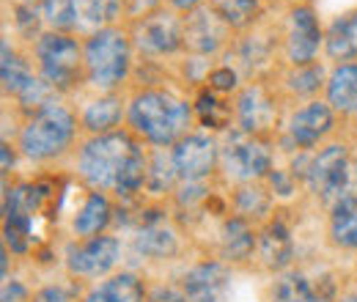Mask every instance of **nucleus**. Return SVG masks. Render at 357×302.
<instances>
[{
	"instance_id": "423d86ee",
	"label": "nucleus",
	"mask_w": 357,
	"mask_h": 302,
	"mask_svg": "<svg viewBox=\"0 0 357 302\" xmlns=\"http://www.w3.org/2000/svg\"><path fill=\"white\" fill-rule=\"evenodd\" d=\"M36 58H39V69L55 91H66L75 88L83 77L86 69V52L80 50V44L66 33H45L36 42Z\"/></svg>"
},
{
	"instance_id": "e433bc0d",
	"label": "nucleus",
	"mask_w": 357,
	"mask_h": 302,
	"mask_svg": "<svg viewBox=\"0 0 357 302\" xmlns=\"http://www.w3.org/2000/svg\"><path fill=\"white\" fill-rule=\"evenodd\" d=\"M33 302H72V294L61 286H45L42 292H36Z\"/></svg>"
},
{
	"instance_id": "c9c22d12",
	"label": "nucleus",
	"mask_w": 357,
	"mask_h": 302,
	"mask_svg": "<svg viewBox=\"0 0 357 302\" xmlns=\"http://www.w3.org/2000/svg\"><path fill=\"white\" fill-rule=\"evenodd\" d=\"M209 86L215 88V91H231V88L236 86V72H231L228 66L215 69V72L209 75Z\"/></svg>"
},
{
	"instance_id": "a878e982",
	"label": "nucleus",
	"mask_w": 357,
	"mask_h": 302,
	"mask_svg": "<svg viewBox=\"0 0 357 302\" xmlns=\"http://www.w3.org/2000/svg\"><path fill=\"white\" fill-rule=\"evenodd\" d=\"M39 14L52 31L66 33L80 20V0H42Z\"/></svg>"
},
{
	"instance_id": "58836bf2",
	"label": "nucleus",
	"mask_w": 357,
	"mask_h": 302,
	"mask_svg": "<svg viewBox=\"0 0 357 302\" xmlns=\"http://www.w3.org/2000/svg\"><path fill=\"white\" fill-rule=\"evenodd\" d=\"M160 0H124V11L127 14H132V17H146V14H151L154 11V6H157Z\"/></svg>"
},
{
	"instance_id": "1a4fd4ad",
	"label": "nucleus",
	"mask_w": 357,
	"mask_h": 302,
	"mask_svg": "<svg viewBox=\"0 0 357 302\" xmlns=\"http://www.w3.org/2000/svg\"><path fill=\"white\" fill-rule=\"evenodd\" d=\"M218 143L206 135H184L174 146V165L181 181H201L218 165Z\"/></svg>"
},
{
	"instance_id": "c85d7f7f",
	"label": "nucleus",
	"mask_w": 357,
	"mask_h": 302,
	"mask_svg": "<svg viewBox=\"0 0 357 302\" xmlns=\"http://www.w3.org/2000/svg\"><path fill=\"white\" fill-rule=\"evenodd\" d=\"M121 11H124V0H80L83 25H91L96 31L107 28Z\"/></svg>"
},
{
	"instance_id": "7ed1b4c3",
	"label": "nucleus",
	"mask_w": 357,
	"mask_h": 302,
	"mask_svg": "<svg viewBox=\"0 0 357 302\" xmlns=\"http://www.w3.org/2000/svg\"><path fill=\"white\" fill-rule=\"evenodd\" d=\"M75 137V116L63 105H50L33 113L20 132V149L28 160H52L69 149Z\"/></svg>"
},
{
	"instance_id": "9d476101",
	"label": "nucleus",
	"mask_w": 357,
	"mask_h": 302,
	"mask_svg": "<svg viewBox=\"0 0 357 302\" xmlns=\"http://www.w3.org/2000/svg\"><path fill=\"white\" fill-rule=\"evenodd\" d=\"M119 256H121V245L116 236H93L86 245L69 250L66 269L77 278H102L116 266Z\"/></svg>"
},
{
	"instance_id": "bb28decb",
	"label": "nucleus",
	"mask_w": 357,
	"mask_h": 302,
	"mask_svg": "<svg viewBox=\"0 0 357 302\" xmlns=\"http://www.w3.org/2000/svg\"><path fill=\"white\" fill-rule=\"evenodd\" d=\"M31 72H28V63L8 47V42H3V63H0V80H3V91L6 93H20L22 88L31 83Z\"/></svg>"
},
{
	"instance_id": "f257e3e1",
	"label": "nucleus",
	"mask_w": 357,
	"mask_h": 302,
	"mask_svg": "<svg viewBox=\"0 0 357 302\" xmlns=\"http://www.w3.org/2000/svg\"><path fill=\"white\" fill-rule=\"evenodd\" d=\"M77 171L96 192L116 190L119 198H132L146 184L149 160L127 132H107L80 149Z\"/></svg>"
},
{
	"instance_id": "37998d69",
	"label": "nucleus",
	"mask_w": 357,
	"mask_h": 302,
	"mask_svg": "<svg viewBox=\"0 0 357 302\" xmlns=\"http://www.w3.org/2000/svg\"><path fill=\"white\" fill-rule=\"evenodd\" d=\"M0 154H3V173L11 171V165H14V157H11V149L3 143V149H0Z\"/></svg>"
},
{
	"instance_id": "a211bd4d",
	"label": "nucleus",
	"mask_w": 357,
	"mask_h": 302,
	"mask_svg": "<svg viewBox=\"0 0 357 302\" xmlns=\"http://www.w3.org/2000/svg\"><path fill=\"white\" fill-rule=\"evenodd\" d=\"M327 105L341 113H357V63H341L330 75Z\"/></svg>"
},
{
	"instance_id": "2f4dec72",
	"label": "nucleus",
	"mask_w": 357,
	"mask_h": 302,
	"mask_svg": "<svg viewBox=\"0 0 357 302\" xmlns=\"http://www.w3.org/2000/svg\"><path fill=\"white\" fill-rule=\"evenodd\" d=\"M195 110H198V119H201L204 124L215 127V130H225L228 121H231V107H225V102H220L212 91H204V93L198 96Z\"/></svg>"
},
{
	"instance_id": "4468645a",
	"label": "nucleus",
	"mask_w": 357,
	"mask_h": 302,
	"mask_svg": "<svg viewBox=\"0 0 357 302\" xmlns=\"http://www.w3.org/2000/svg\"><path fill=\"white\" fill-rule=\"evenodd\" d=\"M236 119L239 127L248 135H261L278 121L275 102L261 86H248L236 99Z\"/></svg>"
},
{
	"instance_id": "f3484780",
	"label": "nucleus",
	"mask_w": 357,
	"mask_h": 302,
	"mask_svg": "<svg viewBox=\"0 0 357 302\" xmlns=\"http://www.w3.org/2000/svg\"><path fill=\"white\" fill-rule=\"evenodd\" d=\"M259 253H261V259H264L269 269H286L291 264V259H294V239H291L289 228L280 220L269 222L267 228L261 231Z\"/></svg>"
},
{
	"instance_id": "ea45409f",
	"label": "nucleus",
	"mask_w": 357,
	"mask_h": 302,
	"mask_svg": "<svg viewBox=\"0 0 357 302\" xmlns=\"http://www.w3.org/2000/svg\"><path fill=\"white\" fill-rule=\"evenodd\" d=\"M151 302H187V297H184V292L178 294L176 289H171V286H160L151 294Z\"/></svg>"
},
{
	"instance_id": "5701e85b",
	"label": "nucleus",
	"mask_w": 357,
	"mask_h": 302,
	"mask_svg": "<svg viewBox=\"0 0 357 302\" xmlns=\"http://www.w3.org/2000/svg\"><path fill=\"white\" fill-rule=\"evenodd\" d=\"M110 215H113V209H110V201L105 198V192H91L86 204H83V209L75 217V234L93 239L99 231L107 228Z\"/></svg>"
},
{
	"instance_id": "20e7f679",
	"label": "nucleus",
	"mask_w": 357,
	"mask_h": 302,
	"mask_svg": "<svg viewBox=\"0 0 357 302\" xmlns=\"http://www.w3.org/2000/svg\"><path fill=\"white\" fill-rule=\"evenodd\" d=\"M86 75L96 88H116L130 72V39L116 28L96 31L86 44Z\"/></svg>"
},
{
	"instance_id": "4be33fe9",
	"label": "nucleus",
	"mask_w": 357,
	"mask_h": 302,
	"mask_svg": "<svg viewBox=\"0 0 357 302\" xmlns=\"http://www.w3.org/2000/svg\"><path fill=\"white\" fill-rule=\"evenodd\" d=\"M324 44H327V55L333 61H352V58H357V11L344 14L341 20H335Z\"/></svg>"
},
{
	"instance_id": "dca6fc26",
	"label": "nucleus",
	"mask_w": 357,
	"mask_h": 302,
	"mask_svg": "<svg viewBox=\"0 0 357 302\" xmlns=\"http://www.w3.org/2000/svg\"><path fill=\"white\" fill-rule=\"evenodd\" d=\"M330 130H333V110L324 102H311V105L300 107L289 121V137L300 149L316 146Z\"/></svg>"
},
{
	"instance_id": "c756f323",
	"label": "nucleus",
	"mask_w": 357,
	"mask_h": 302,
	"mask_svg": "<svg viewBox=\"0 0 357 302\" xmlns=\"http://www.w3.org/2000/svg\"><path fill=\"white\" fill-rule=\"evenodd\" d=\"M178 179L176 165H174V157H165L162 151H157L151 160H149V176H146V187L160 195L165 190L174 187V181Z\"/></svg>"
},
{
	"instance_id": "0eeeda50",
	"label": "nucleus",
	"mask_w": 357,
	"mask_h": 302,
	"mask_svg": "<svg viewBox=\"0 0 357 302\" xmlns=\"http://www.w3.org/2000/svg\"><path fill=\"white\" fill-rule=\"evenodd\" d=\"M223 168L236 181H256L272 173V154L256 135L231 132L223 149Z\"/></svg>"
},
{
	"instance_id": "ddd939ff",
	"label": "nucleus",
	"mask_w": 357,
	"mask_h": 302,
	"mask_svg": "<svg viewBox=\"0 0 357 302\" xmlns=\"http://www.w3.org/2000/svg\"><path fill=\"white\" fill-rule=\"evenodd\" d=\"M228 25L212 8H195L184 22V44L198 55H212L225 42Z\"/></svg>"
},
{
	"instance_id": "f03ea898",
	"label": "nucleus",
	"mask_w": 357,
	"mask_h": 302,
	"mask_svg": "<svg viewBox=\"0 0 357 302\" xmlns=\"http://www.w3.org/2000/svg\"><path fill=\"white\" fill-rule=\"evenodd\" d=\"M190 105L168 91H143L130 105V124L154 146H176L190 127Z\"/></svg>"
},
{
	"instance_id": "2eb2a0df",
	"label": "nucleus",
	"mask_w": 357,
	"mask_h": 302,
	"mask_svg": "<svg viewBox=\"0 0 357 302\" xmlns=\"http://www.w3.org/2000/svg\"><path fill=\"white\" fill-rule=\"evenodd\" d=\"M333 297L335 286L327 275L311 280L303 272H289L272 289V302H333Z\"/></svg>"
},
{
	"instance_id": "aec40b11",
	"label": "nucleus",
	"mask_w": 357,
	"mask_h": 302,
	"mask_svg": "<svg viewBox=\"0 0 357 302\" xmlns=\"http://www.w3.org/2000/svg\"><path fill=\"white\" fill-rule=\"evenodd\" d=\"M143 297H146L143 283L132 272H121L99 283L83 302H143Z\"/></svg>"
},
{
	"instance_id": "b1692460",
	"label": "nucleus",
	"mask_w": 357,
	"mask_h": 302,
	"mask_svg": "<svg viewBox=\"0 0 357 302\" xmlns=\"http://www.w3.org/2000/svg\"><path fill=\"white\" fill-rule=\"evenodd\" d=\"M330 236L341 248H357V195H347L333 206Z\"/></svg>"
},
{
	"instance_id": "f8f14e48",
	"label": "nucleus",
	"mask_w": 357,
	"mask_h": 302,
	"mask_svg": "<svg viewBox=\"0 0 357 302\" xmlns=\"http://www.w3.org/2000/svg\"><path fill=\"white\" fill-rule=\"evenodd\" d=\"M228 269L218 261H204L198 266H192L184 280H181V292L187 302H223L228 292Z\"/></svg>"
},
{
	"instance_id": "a19ab883",
	"label": "nucleus",
	"mask_w": 357,
	"mask_h": 302,
	"mask_svg": "<svg viewBox=\"0 0 357 302\" xmlns=\"http://www.w3.org/2000/svg\"><path fill=\"white\" fill-rule=\"evenodd\" d=\"M22 294H25V289H22V286H17V283H11V286L6 283V286H3V302H14V300H20Z\"/></svg>"
},
{
	"instance_id": "f704fd0d",
	"label": "nucleus",
	"mask_w": 357,
	"mask_h": 302,
	"mask_svg": "<svg viewBox=\"0 0 357 302\" xmlns=\"http://www.w3.org/2000/svg\"><path fill=\"white\" fill-rule=\"evenodd\" d=\"M17 25L25 36H33L36 28H39V20H36V11L31 6H17Z\"/></svg>"
},
{
	"instance_id": "6e6552de",
	"label": "nucleus",
	"mask_w": 357,
	"mask_h": 302,
	"mask_svg": "<svg viewBox=\"0 0 357 302\" xmlns=\"http://www.w3.org/2000/svg\"><path fill=\"white\" fill-rule=\"evenodd\" d=\"M135 44L149 55H168L184 44V25L174 11H151L135 22Z\"/></svg>"
},
{
	"instance_id": "72a5a7b5",
	"label": "nucleus",
	"mask_w": 357,
	"mask_h": 302,
	"mask_svg": "<svg viewBox=\"0 0 357 302\" xmlns=\"http://www.w3.org/2000/svg\"><path fill=\"white\" fill-rule=\"evenodd\" d=\"M321 66H316V63H308V66H297V72L294 75H289V88L294 91V93H313V91H319L321 86Z\"/></svg>"
},
{
	"instance_id": "393cba45",
	"label": "nucleus",
	"mask_w": 357,
	"mask_h": 302,
	"mask_svg": "<svg viewBox=\"0 0 357 302\" xmlns=\"http://www.w3.org/2000/svg\"><path fill=\"white\" fill-rule=\"evenodd\" d=\"M124 116V107H121V99L116 96H102L96 102H91L83 113V124L89 132H96V135H107L113 127H119Z\"/></svg>"
},
{
	"instance_id": "cd10ccee",
	"label": "nucleus",
	"mask_w": 357,
	"mask_h": 302,
	"mask_svg": "<svg viewBox=\"0 0 357 302\" xmlns=\"http://www.w3.org/2000/svg\"><path fill=\"white\" fill-rule=\"evenodd\" d=\"M212 11L228 28H245L259 14V0H212Z\"/></svg>"
},
{
	"instance_id": "9b49d317",
	"label": "nucleus",
	"mask_w": 357,
	"mask_h": 302,
	"mask_svg": "<svg viewBox=\"0 0 357 302\" xmlns=\"http://www.w3.org/2000/svg\"><path fill=\"white\" fill-rule=\"evenodd\" d=\"M319 44H321V28H319L313 8L311 6H297L291 11V20H289V42H286L289 61L294 66H308L316 61Z\"/></svg>"
},
{
	"instance_id": "39448f33",
	"label": "nucleus",
	"mask_w": 357,
	"mask_h": 302,
	"mask_svg": "<svg viewBox=\"0 0 357 302\" xmlns=\"http://www.w3.org/2000/svg\"><path fill=\"white\" fill-rule=\"evenodd\" d=\"M305 179H308V187L330 206H335L347 195H357L355 165L349 160L347 146H338V143L321 149L316 157H311Z\"/></svg>"
},
{
	"instance_id": "473e14b6",
	"label": "nucleus",
	"mask_w": 357,
	"mask_h": 302,
	"mask_svg": "<svg viewBox=\"0 0 357 302\" xmlns=\"http://www.w3.org/2000/svg\"><path fill=\"white\" fill-rule=\"evenodd\" d=\"M234 206L242 217H264L269 212V195L267 190L261 187H242L236 195H234Z\"/></svg>"
},
{
	"instance_id": "7c9ffc66",
	"label": "nucleus",
	"mask_w": 357,
	"mask_h": 302,
	"mask_svg": "<svg viewBox=\"0 0 357 302\" xmlns=\"http://www.w3.org/2000/svg\"><path fill=\"white\" fill-rule=\"evenodd\" d=\"M52 96H55V88L50 86L45 77H31V83L17 93L20 105H22L25 110H31V113H39V110H45L50 105H55Z\"/></svg>"
},
{
	"instance_id": "4c0bfd02",
	"label": "nucleus",
	"mask_w": 357,
	"mask_h": 302,
	"mask_svg": "<svg viewBox=\"0 0 357 302\" xmlns=\"http://www.w3.org/2000/svg\"><path fill=\"white\" fill-rule=\"evenodd\" d=\"M269 179H272V187H275V192L278 195H291V190H294V181H291V176L286 171H272L269 173Z\"/></svg>"
},
{
	"instance_id": "c03bdc74",
	"label": "nucleus",
	"mask_w": 357,
	"mask_h": 302,
	"mask_svg": "<svg viewBox=\"0 0 357 302\" xmlns=\"http://www.w3.org/2000/svg\"><path fill=\"white\" fill-rule=\"evenodd\" d=\"M341 302H357V297H347V300H341Z\"/></svg>"
},
{
	"instance_id": "412c9836",
	"label": "nucleus",
	"mask_w": 357,
	"mask_h": 302,
	"mask_svg": "<svg viewBox=\"0 0 357 302\" xmlns=\"http://www.w3.org/2000/svg\"><path fill=\"white\" fill-rule=\"evenodd\" d=\"M256 248V236L250 231V225L245 222V217H228L220 231V250L228 261H245L250 259Z\"/></svg>"
},
{
	"instance_id": "6ab92c4d",
	"label": "nucleus",
	"mask_w": 357,
	"mask_h": 302,
	"mask_svg": "<svg viewBox=\"0 0 357 302\" xmlns=\"http://www.w3.org/2000/svg\"><path fill=\"white\" fill-rule=\"evenodd\" d=\"M176 234L171 228H165L162 222L140 225V231L135 236V250L146 259H168V256L176 253Z\"/></svg>"
},
{
	"instance_id": "79ce46f5",
	"label": "nucleus",
	"mask_w": 357,
	"mask_h": 302,
	"mask_svg": "<svg viewBox=\"0 0 357 302\" xmlns=\"http://www.w3.org/2000/svg\"><path fill=\"white\" fill-rule=\"evenodd\" d=\"M201 3H204V0H171V6H174V8H181V11H195Z\"/></svg>"
}]
</instances>
